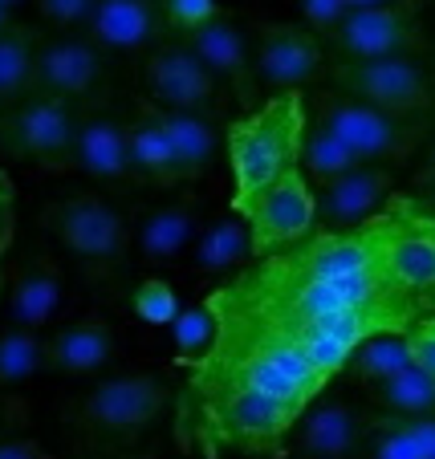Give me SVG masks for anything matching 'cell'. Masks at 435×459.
Segmentation results:
<instances>
[{
    "label": "cell",
    "instance_id": "1",
    "mask_svg": "<svg viewBox=\"0 0 435 459\" xmlns=\"http://www.w3.org/2000/svg\"><path fill=\"white\" fill-rule=\"evenodd\" d=\"M370 264V285L383 313L407 330L435 313V212L415 195H391L354 228Z\"/></svg>",
    "mask_w": 435,
    "mask_h": 459
},
{
    "label": "cell",
    "instance_id": "2",
    "mask_svg": "<svg viewBox=\"0 0 435 459\" xmlns=\"http://www.w3.org/2000/svg\"><path fill=\"white\" fill-rule=\"evenodd\" d=\"M289 407L236 386H212V382H192L183 390L179 411V443L200 447L208 459L220 455V447L244 451V455H285V435L297 427Z\"/></svg>",
    "mask_w": 435,
    "mask_h": 459
},
{
    "label": "cell",
    "instance_id": "3",
    "mask_svg": "<svg viewBox=\"0 0 435 459\" xmlns=\"http://www.w3.org/2000/svg\"><path fill=\"white\" fill-rule=\"evenodd\" d=\"M305 126H309V110L297 90L265 98L261 106H248L240 118L228 122L224 147L228 167H232V216L257 191L297 171Z\"/></svg>",
    "mask_w": 435,
    "mask_h": 459
},
{
    "label": "cell",
    "instance_id": "4",
    "mask_svg": "<svg viewBox=\"0 0 435 459\" xmlns=\"http://www.w3.org/2000/svg\"><path fill=\"white\" fill-rule=\"evenodd\" d=\"M41 228L82 260L94 277H110L131 252V224L98 191H65L41 208Z\"/></svg>",
    "mask_w": 435,
    "mask_h": 459
},
{
    "label": "cell",
    "instance_id": "5",
    "mask_svg": "<svg viewBox=\"0 0 435 459\" xmlns=\"http://www.w3.org/2000/svg\"><path fill=\"white\" fill-rule=\"evenodd\" d=\"M314 126H322L330 139H338L358 163L366 167H391L403 163L423 139V122L391 118L366 102L338 94L326 86L314 98Z\"/></svg>",
    "mask_w": 435,
    "mask_h": 459
},
{
    "label": "cell",
    "instance_id": "6",
    "mask_svg": "<svg viewBox=\"0 0 435 459\" xmlns=\"http://www.w3.org/2000/svg\"><path fill=\"white\" fill-rule=\"evenodd\" d=\"M326 82H330V90L354 98V102L375 106L391 118L415 122L435 102L431 74L415 53H391V57L370 61H334V65H326Z\"/></svg>",
    "mask_w": 435,
    "mask_h": 459
},
{
    "label": "cell",
    "instance_id": "7",
    "mask_svg": "<svg viewBox=\"0 0 435 459\" xmlns=\"http://www.w3.org/2000/svg\"><path fill=\"white\" fill-rule=\"evenodd\" d=\"M171 390L159 374L135 370V374H114V378L98 382L74 403L70 419L86 439L98 443H122L147 431L159 415H163Z\"/></svg>",
    "mask_w": 435,
    "mask_h": 459
},
{
    "label": "cell",
    "instance_id": "8",
    "mask_svg": "<svg viewBox=\"0 0 435 459\" xmlns=\"http://www.w3.org/2000/svg\"><path fill=\"white\" fill-rule=\"evenodd\" d=\"M78 106L49 94H29L0 110V147L37 171H74Z\"/></svg>",
    "mask_w": 435,
    "mask_h": 459
},
{
    "label": "cell",
    "instance_id": "9",
    "mask_svg": "<svg viewBox=\"0 0 435 459\" xmlns=\"http://www.w3.org/2000/svg\"><path fill=\"white\" fill-rule=\"evenodd\" d=\"M236 216L248 228V248L257 260L277 256L318 232V191L305 183L301 171H289L257 191Z\"/></svg>",
    "mask_w": 435,
    "mask_h": 459
},
{
    "label": "cell",
    "instance_id": "10",
    "mask_svg": "<svg viewBox=\"0 0 435 459\" xmlns=\"http://www.w3.org/2000/svg\"><path fill=\"white\" fill-rule=\"evenodd\" d=\"M248 53H253V78L277 94H289V90L301 94V86L326 74L322 37L289 21H257Z\"/></svg>",
    "mask_w": 435,
    "mask_h": 459
},
{
    "label": "cell",
    "instance_id": "11",
    "mask_svg": "<svg viewBox=\"0 0 435 459\" xmlns=\"http://www.w3.org/2000/svg\"><path fill=\"white\" fill-rule=\"evenodd\" d=\"M33 94L61 98L70 106H98L106 94V53L90 37H41Z\"/></svg>",
    "mask_w": 435,
    "mask_h": 459
},
{
    "label": "cell",
    "instance_id": "12",
    "mask_svg": "<svg viewBox=\"0 0 435 459\" xmlns=\"http://www.w3.org/2000/svg\"><path fill=\"white\" fill-rule=\"evenodd\" d=\"M143 82H147L151 106H159V110L212 118V110L220 106V82L204 70V61L179 37L151 45L147 61H143Z\"/></svg>",
    "mask_w": 435,
    "mask_h": 459
},
{
    "label": "cell",
    "instance_id": "13",
    "mask_svg": "<svg viewBox=\"0 0 435 459\" xmlns=\"http://www.w3.org/2000/svg\"><path fill=\"white\" fill-rule=\"evenodd\" d=\"M423 37L415 4L407 0H391L378 9H350L338 25L326 33L330 49L338 61H370V57H391V53H411Z\"/></svg>",
    "mask_w": 435,
    "mask_h": 459
},
{
    "label": "cell",
    "instance_id": "14",
    "mask_svg": "<svg viewBox=\"0 0 435 459\" xmlns=\"http://www.w3.org/2000/svg\"><path fill=\"white\" fill-rule=\"evenodd\" d=\"M196 57L204 61V70L228 86L244 106H253V94H257V78H253V53H248V37L224 17L216 13L212 21H204L200 29L179 37Z\"/></svg>",
    "mask_w": 435,
    "mask_h": 459
},
{
    "label": "cell",
    "instance_id": "15",
    "mask_svg": "<svg viewBox=\"0 0 435 459\" xmlns=\"http://www.w3.org/2000/svg\"><path fill=\"white\" fill-rule=\"evenodd\" d=\"M391 195H395L391 167L358 163L338 183L322 187V195H318V224H322V232H350V228H358L362 220L375 216Z\"/></svg>",
    "mask_w": 435,
    "mask_h": 459
},
{
    "label": "cell",
    "instance_id": "16",
    "mask_svg": "<svg viewBox=\"0 0 435 459\" xmlns=\"http://www.w3.org/2000/svg\"><path fill=\"white\" fill-rule=\"evenodd\" d=\"M74 167L102 183H139L131 171V155H126V122L98 106L78 110Z\"/></svg>",
    "mask_w": 435,
    "mask_h": 459
},
{
    "label": "cell",
    "instance_id": "17",
    "mask_svg": "<svg viewBox=\"0 0 435 459\" xmlns=\"http://www.w3.org/2000/svg\"><path fill=\"white\" fill-rule=\"evenodd\" d=\"M167 33L155 0H98L86 21V37L102 53H139Z\"/></svg>",
    "mask_w": 435,
    "mask_h": 459
},
{
    "label": "cell",
    "instance_id": "18",
    "mask_svg": "<svg viewBox=\"0 0 435 459\" xmlns=\"http://www.w3.org/2000/svg\"><path fill=\"white\" fill-rule=\"evenodd\" d=\"M114 350H118L114 325L102 313H86V317L61 325V330L45 342V366L57 374H70V378H82V374L102 370L114 358Z\"/></svg>",
    "mask_w": 435,
    "mask_h": 459
},
{
    "label": "cell",
    "instance_id": "19",
    "mask_svg": "<svg viewBox=\"0 0 435 459\" xmlns=\"http://www.w3.org/2000/svg\"><path fill=\"white\" fill-rule=\"evenodd\" d=\"M9 317L17 330H41L49 325L53 313L61 305V293H65V281H61L57 260L49 252H33V256L21 264V273L9 281Z\"/></svg>",
    "mask_w": 435,
    "mask_h": 459
},
{
    "label": "cell",
    "instance_id": "20",
    "mask_svg": "<svg viewBox=\"0 0 435 459\" xmlns=\"http://www.w3.org/2000/svg\"><path fill=\"white\" fill-rule=\"evenodd\" d=\"M200 200L196 195H179L171 204H159L147 220L139 224V252L151 264H167L179 260L183 252L200 236Z\"/></svg>",
    "mask_w": 435,
    "mask_h": 459
},
{
    "label": "cell",
    "instance_id": "21",
    "mask_svg": "<svg viewBox=\"0 0 435 459\" xmlns=\"http://www.w3.org/2000/svg\"><path fill=\"white\" fill-rule=\"evenodd\" d=\"M126 155H131V171L139 183L179 187V175H175V163H171V147H167L159 106L143 102L139 110L126 118Z\"/></svg>",
    "mask_w": 435,
    "mask_h": 459
},
{
    "label": "cell",
    "instance_id": "22",
    "mask_svg": "<svg viewBox=\"0 0 435 459\" xmlns=\"http://www.w3.org/2000/svg\"><path fill=\"white\" fill-rule=\"evenodd\" d=\"M366 435V423L350 403H322L301 423V451L309 459H350Z\"/></svg>",
    "mask_w": 435,
    "mask_h": 459
},
{
    "label": "cell",
    "instance_id": "23",
    "mask_svg": "<svg viewBox=\"0 0 435 459\" xmlns=\"http://www.w3.org/2000/svg\"><path fill=\"white\" fill-rule=\"evenodd\" d=\"M159 118H163V134H167V147H171V163H175L179 183L200 179L212 167L216 147H220V134L212 126V118H204V114H179V110H159Z\"/></svg>",
    "mask_w": 435,
    "mask_h": 459
},
{
    "label": "cell",
    "instance_id": "24",
    "mask_svg": "<svg viewBox=\"0 0 435 459\" xmlns=\"http://www.w3.org/2000/svg\"><path fill=\"white\" fill-rule=\"evenodd\" d=\"M370 459H435V415L370 419Z\"/></svg>",
    "mask_w": 435,
    "mask_h": 459
},
{
    "label": "cell",
    "instance_id": "25",
    "mask_svg": "<svg viewBox=\"0 0 435 459\" xmlns=\"http://www.w3.org/2000/svg\"><path fill=\"white\" fill-rule=\"evenodd\" d=\"M192 269L196 273H240V264L253 256L248 248V228L240 216H220L208 228H200L192 248Z\"/></svg>",
    "mask_w": 435,
    "mask_h": 459
},
{
    "label": "cell",
    "instance_id": "26",
    "mask_svg": "<svg viewBox=\"0 0 435 459\" xmlns=\"http://www.w3.org/2000/svg\"><path fill=\"white\" fill-rule=\"evenodd\" d=\"M37 49H41V33L29 25L13 21L0 33V98L4 102H21V98L33 94Z\"/></svg>",
    "mask_w": 435,
    "mask_h": 459
},
{
    "label": "cell",
    "instance_id": "27",
    "mask_svg": "<svg viewBox=\"0 0 435 459\" xmlns=\"http://www.w3.org/2000/svg\"><path fill=\"white\" fill-rule=\"evenodd\" d=\"M358 167V159L342 147L338 139H330L322 126H305V139H301V159H297V171L305 175L309 187H330L338 183L342 175H350Z\"/></svg>",
    "mask_w": 435,
    "mask_h": 459
},
{
    "label": "cell",
    "instance_id": "28",
    "mask_svg": "<svg viewBox=\"0 0 435 459\" xmlns=\"http://www.w3.org/2000/svg\"><path fill=\"white\" fill-rule=\"evenodd\" d=\"M45 366V342L33 330H0V390L21 386Z\"/></svg>",
    "mask_w": 435,
    "mask_h": 459
},
{
    "label": "cell",
    "instance_id": "29",
    "mask_svg": "<svg viewBox=\"0 0 435 459\" xmlns=\"http://www.w3.org/2000/svg\"><path fill=\"white\" fill-rule=\"evenodd\" d=\"M354 362V374L362 382H387L395 378L399 370H407L411 358H407V346H403V333H375V338H366L362 346L350 354Z\"/></svg>",
    "mask_w": 435,
    "mask_h": 459
},
{
    "label": "cell",
    "instance_id": "30",
    "mask_svg": "<svg viewBox=\"0 0 435 459\" xmlns=\"http://www.w3.org/2000/svg\"><path fill=\"white\" fill-rule=\"evenodd\" d=\"M375 394L391 415H435V382L423 378L415 366H407V370H399L395 378L378 382Z\"/></svg>",
    "mask_w": 435,
    "mask_h": 459
},
{
    "label": "cell",
    "instance_id": "31",
    "mask_svg": "<svg viewBox=\"0 0 435 459\" xmlns=\"http://www.w3.org/2000/svg\"><path fill=\"white\" fill-rule=\"evenodd\" d=\"M131 305H135V317L147 321V325H159V330H163V325H171V321L179 317V297H175V289L167 285L163 277L139 281Z\"/></svg>",
    "mask_w": 435,
    "mask_h": 459
},
{
    "label": "cell",
    "instance_id": "32",
    "mask_svg": "<svg viewBox=\"0 0 435 459\" xmlns=\"http://www.w3.org/2000/svg\"><path fill=\"white\" fill-rule=\"evenodd\" d=\"M171 338H175L179 358H187V366H192L196 358L212 346V338H216V321H212V313L204 309V305H196V309H179V317L171 321Z\"/></svg>",
    "mask_w": 435,
    "mask_h": 459
},
{
    "label": "cell",
    "instance_id": "33",
    "mask_svg": "<svg viewBox=\"0 0 435 459\" xmlns=\"http://www.w3.org/2000/svg\"><path fill=\"white\" fill-rule=\"evenodd\" d=\"M159 4V17H163V25L171 29V33H192V29H200L204 21L216 17V0H155Z\"/></svg>",
    "mask_w": 435,
    "mask_h": 459
},
{
    "label": "cell",
    "instance_id": "34",
    "mask_svg": "<svg viewBox=\"0 0 435 459\" xmlns=\"http://www.w3.org/2000/svg\"><path fill=\"white\" fill-rule=\"evenodd\" d=\"M403 346H407V358L423 378L435 382V313L431 317H419L403 330Z\"/></svg>",
    "mask_w": 435,
    "mask_h": 459
},
{
    "label": "cell",
    "instance_id": "35",
    "mask_svg": "<svg viewBox=\"0 0 435 459\" xmlns=\"http://www.w3.org/2000/svg\"><path fill=\"white\" fill-rule=\"evenodd\" d=\"M13 236H17V187L4 171H0V297L9 285V252H13Z\"/></svg>",
    "mask_w": 435,
    "mask_h": 459
},
{
    "label": "cell",
    "instance_id": "36",
    "mask_svg": "<svg viewBox=\"0 0 435 459\" xmlns=\"http://www.w3.org/2000/svg\"><path fill=\"white\" fill-rule=\"evenodd\" d=\"M33 4L41 13V21H49L53 29H74L86 25L98 0H33Z\"/></svg>",
    "mask_w": 435,
    "mask_h": 459
},
{
    "label": "cell",
    "instance_id": "37",
    "mask_svg": "<svg viewBox=\"0 0 435 459\" xmlns=\"http://www.w3.org/2000/svg\"><path fill=\"white\" fill-rule=\"evenodd\" d=\"M297 4H301L305 21H309V33H318V37H326L346 17V4H342V0H297Z\"/></svg>",
    "mask_w": 435,
    "mask_h": 459
},
{
    "label": "cell",
    "instance_id": "38",
    "mask_svg": "<svg viewBox=\"0 0 435 459\" xmlns=\"http://www.w3.org/2000/svg\"><path fill=\"white\" fill-rule=\"evenodd\" d=\"M0 459H53V455L37 439L17 435V439H0Z\"/></svg>",
    "mask_w": 435,
    "mask_h": 459
},
{
    "label": "cell",
    "instance_id": "39",
    "mask_svg": "<svg viewBox=\"0 0 435 459\" xmlns=\"http://www.w3.org/2000/svg\"><path fill=\"white\" fill-rule=\"evenodd\" d=\"M21 415H25V407H21L17 399H0V431H4L13 419H21Z\"/></svg>",
    "mask_w": 435,
    "mask_h": 459
},
{
    "label": "cell",
    "instance_id": "40",
    "mask_svg": "<svg viewBox=\"0 0 435 459\" xmlns=\"http://www.w3.org/2000/svg\"><path fill=\"white\" fill-rule=\"evenodd\" d=\"M419 183H423L427 195L435 200V147H431V155H427V163H423V175H419Z\"/></svg>",
    "mask_w": 435,
    "mask_h": 459
},
{
    "label": "cell",
    "instance_id": "41",
    "mask_svg": "<svg viewBox=\"0 0 435 459\" xmlns=\"http://www.w3.org/2000/svg\"><path fill=\"white\" fill-rule=\"evenodd\" d=\"M342 4L350 13V9H378V4H391V0H342Z\"/></svg>",
    "mask_w": 435,
    "mask_h": 459
},
{
    "label": "cell",
    "instance_id": "42",
    "mask_svg": "<svg viewBox=\"0 0 435 459\" xmlns=\"http://www.w3.org/2000/svg\"><path fill=\"white\" fill-rule=\"evenodd\" d=\"M9 25H13V13H9V9H0V33H4Z\"/></svg>",
    "mask_w": 435,
    "mask_h": 459
},
{
    "label": "cell",
    "instance_id": "43",
    "mask_svg": "<svg viewBox=\"0 0 435 459\" xmlns=\"http://www.w3.org/2000/svg\"><path fill=\"white\" fill-rule=\"evenodd\" d=\"M17 4H21V0H0V9H9V13L17 9Z\"/></svg>",
    "mask_w": 435,
    "mask_h": 459
},
{
    "label": "cell",
    "instance_id": "44",
    "mask_svg": "<svg viewBox=\"0 0 435 459\" xmlns=\"http://www.w3.org/2000/svg\"><path fill=\"white\" fill-rule=\"evenodd\" d=\"M131 459H155V455H131Z\"/></svg>",
    "mask_w": 435,
    "mask_h": 459
},
{
    "label": "cell",
    "instance_id": "45",
    "mask_svg": "<svg viewBox=\"0 0 435 459\" xmlns=\"http://www.w3.org/2000/svg\"><path fill=\"white\" fill-rule=\"evenodd\" d=\"M427 208H431V212H435V200H427Z\"/></svg>",
    "mask_w": 435,
    "mask_h": 459
},
{
    "label": "cell",
    "instance_id": "46",
    "mask_svg": "<svg viewBox=\"0 0 435 459\" xmlns=\"http://www.w3.org/2000/svg\"><path fill=\"white\" fill-rule=\"evenodd\" d=\"M4 106H9V102H4V98H0V110H4Z\"/></svg>",
    "mask_w": 435,
    "mask_h": 459
}]
</instances>
